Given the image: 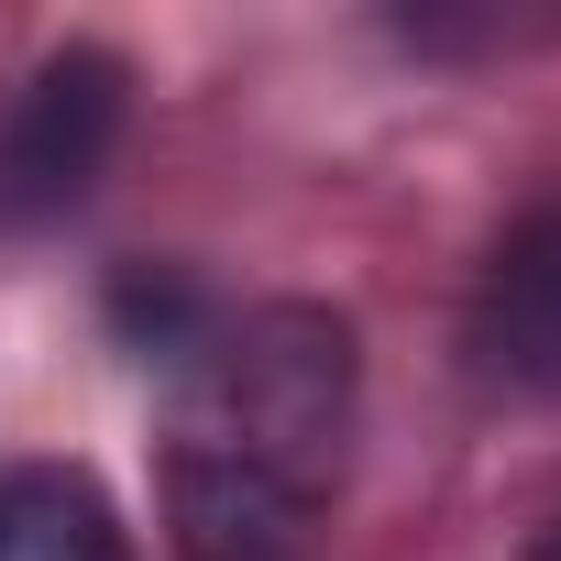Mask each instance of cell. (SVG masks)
I'll list each match as a JSON object with an SVG mask.
<instances>
[{"label":"cell","mask_w":561,"mask_h":561,"mask_svg":"<svg viewBox=\"0 0 561 561\" xmlns=\"http://www.w3.org/2000/svg\"><path fill=\"white\" fill-rule=\"evenodd\" d=\"M364 430V342L331 298H264L165 353L154 495L176 561H309Z\"/></svg>","instance_id":"6da1fadb"},{"label":"cell","mask_w":561,"mask_h":561,"mask_svg":"<svg viewBox=\"0 0 561 561\" xmlns=\"http://www.w3.org/2000/svg\"><path fill=\"white\" fill-rule=\"evenodd\" d=\"M122 122H133V67L111 45H56L0 111V231L67 220L100 187Z\"/></svg>","instance_id":"7a4b0ae2"},{"label":"cell","mask_w":561,"mask_h":561,"mask_svg":"<svg viewBox=\"0 0 561 561\" xmlns=\"http://www.w3.org/2000/svg\"><path fill=\"white\" fill-rule=\"evenodd\" d=\"M462 353L484 397H561V198H539L528 220H506V242L473 275L462 309Z\"/></svg>","instance_id":"3957f363"},{"label":"cell","mask_w":561,"mask_h":561,"mask_svg":"<svg viewBox=\"0 0 561 561\" xmlns=\"http://www.w3.org/2000/svg\"><path fill=\"white\" fill-rule=\"evenodd\" d=\"M0 561H133V528L78 462H12L0 473Z\"/></svg>","instance_id":"277c9868"},{"label":"cell","mask_w":561,"mask_h":561,"mask_svg":"<svg viewBox=\"0 0 561 561\" xmlns=\"http://www.w3.org/2000/svg\"><path fill=\"white\" fill-rule=\"evenodd\" d=\"M528 561H561V528H550V539H539V550H528Z\"/></svg>","instance_id":"5b68a950"}]
</instances>
